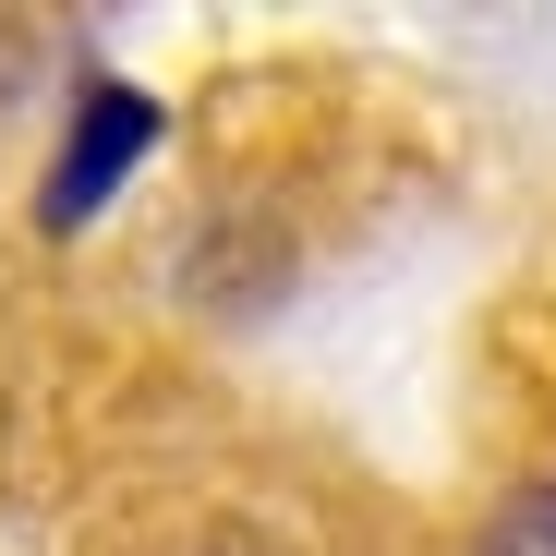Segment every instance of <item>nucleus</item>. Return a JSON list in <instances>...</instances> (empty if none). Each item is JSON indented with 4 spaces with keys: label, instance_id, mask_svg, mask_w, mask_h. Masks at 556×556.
Returning a JSON list of instances; mask_svg holds the SVG:
<instances>
[{
    "label": "nucleus",
    "instance_id": "obj_1",
    "mask_svg": "<svg viewBox=\"0 0 556 556\" xmlns=\"http://www.w3.org/2000/svg\"><path fill=\"white\" fill-rule=\"evenodd\" d=\"M146 146H157V98H146V85H98V98L73 110V146H61V169H49V206H37V218H49V230H85V218L134 181Z\"/></svg>",
    "mask_w": 556,
    "mask_h": 556
},
{
    "label": "nucleus",
    "instance_id": "obj_2",
    "mask_svg": "<svg viewBox=\"0 0 556 556\" xmlns=\"http://www.w3.org/2000/svg\"><path fill=\"white\" fill-rule=\"evenodd\" d=\"M484 556H556V484H520V496L484 520Z\"/></svg>",
    "mask_w": 556,
    "mask_h": 556
}]
</instances>
